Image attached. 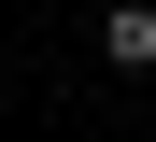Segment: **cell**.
Wrapping results in <instances>:
<instances>
[{
  "mask_svg": "<svg viewBox=\"0 0 156 142\" xmlns=\"http://www.w3.org/2000/svg\"><path fill=\"white\" fill-rule=\"evenodd\" d=\"M99 71H156V0H99Z\"/></svg>",
  "mask_w": 156,
  "mask_h": 142,
  "instance_id": "obj_1",
  "label": "cell"
}]
</instances>
